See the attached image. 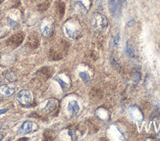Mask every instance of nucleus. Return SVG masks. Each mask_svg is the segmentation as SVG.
Returning a JSON list of instances; mask_svg holds the SVG:
<instances>
[{"label": "nucleus", "instance_id": "nucleus-7", "mask_svg": "<svg viewBox=\"0 0 160 141\" xmlns=\"http://www.w3.org/2000/svg\"><path fill=\"white\" fill-rule=\"evenodd\" d=\"M15 91H16L15 87L8 86V85H0V95L1 96H5V97L12 96L15 93Z\"/></svg>", "mask_w": 160, "mask_h": 141}, {"label": "nucleus", "instance_id": "nucleus-9", "mask_svg": "<svg viewBox=\"0 0 160 141\" xmlns=\"http://www.w3.org/2000/svg\"><path fill=\"white\" fill-rule=\"evenodd\" d=\"M55 108H56V101H55V100H49L47 102L44 110H45V112L49 113V112L53 111Z\"/></svg>", "mask_w": 160, "mask_h": 141}, {"label": "nucleus", "instance_id": "nucleus-16", "mask_svg": "<svg viewBox=\"0 0 160 141\" xmlns=\"http://www.w3.org/2000/svg\"><path fill=\"white\" fill-rule=\"evenodd\" d=\"M3 138V135L2 134H0V139H2Z\"/></svg>", "mask_w": 160, "mask_h": 141}, {"label": "nucleus", "instance_id": "nucleus-12", "mask_svg": "<svg viewBox=\"0 0 160 141\" xmlns=\"http://www.w3.org/2000/svg\"><path fill=\"white\" fill-rule=\"evenodd\" d=\"M80 76H81V79L85 81L86 83H88L89 81V75L86 73V72H80Z\"/></svg>", "mask_w": 160, "mask_h": 141}, {"label": "nucleus", "instance_id": "nucleus-3", "mask_svg": "<svg viewBox=\"0 0 160 141\" xmlns=\"http://www.w3.org/2000/svg\"><path fill=\"white\" fill-rule=\"evenodd\" d=\"M16 100L22 106H30L32 102V94L29 89H23L18 92L16 95Z\"/></svg>", "mask_w": 160, "mask_h": 141}, {"label": "nucleus", "instance_id": "nucleus-15", "mask_svg": "<svg viewBox=\"0 0 160 141\" xmlns=\"http://www.w3.org/2000/svg\"><path fill=\"white\" fill-rule=\"evenodd\" d=\"M8 111V109H1L0 110V115H3V114H5V113Z\"/></svg>", "mask_w": 160, "mask_h": 141}, {"label": "nucleus", "instance_id": "nucleus-6", "mask_svg": "<svg viewBox=\"0 0 160 141\" xmlns=\"http://www.w3.org/2000/svg\"><path fill=\"white\" fill-rule=\"evenodd\" d=\"M67 110L69 112V114L71 116H77L79 114V111H80V106H79V103L77 101H70L68 103V106H67Z\"/></svg>", "mask_w": 160, "mask_h": 141}, {"label": "nucleus", "instance_id": "nucleus-4", "mask_svg": "<svg viewBox=\"0 0 160 141\" xmlns=\"http://www.w3.org/2000/svg\"><path fill=\"white\" fill-rule=\"evenodd\" d=\"M38 124L36 123H33L32 121H26V122H24L22 124H21L17 133L20 135L29 134V133H31V132L38 130Z\"/></svg>", "mask_w": 160, "mask_h": 141}, {"label": "nucleus", "instance_id": "nucleus-2", "mask_svg": "<svg viewBox=\"0 0 160 141\" xmlns=\"http://www.w3.org/2000/svg\"><path fill=\"white\" fill-rule=\"evenodd\" d=\"M92 23L93 29L95 31H97V32L105 31V29L108 26V22H107L106 17L104 15H102V14H100V13H94L93 14Z\"/></svg>", "mask_w": 160, "mask_h": 141}, {"label": "nucleus", "instance_id": "nucleus-17", "mask_svg": "<svg viewBox=\"0 0 160 141\" xmlns=\"http://www.w3.org/2000/svg\"><path fill=\"white\" fill-rule=\"evenodd\" d=\"M0 83H1V79H0Z\"/></svg>", "mask_w": 160, "mask_h": 141}, {"label": "nucleus", "instance_id": "nucleus-8", "mask_svg": "<svg viewBox=\"0 0 160 141\" xmlns=\"http://www.w3.org/2000/svg\"><path fill=\"white\" fill-rule=\"evenodd\" d=\"M4 76H5V79L10 82H15L18 80L16 73L13 72V70H6V72L4 73Z\"/></svg>", "mask_w": 160, "mask_h": 141}, {"label": "nucleus", "instance_id": "nucleus-18", "mask_svg": "<svg viewBox=\"0 0 160 141\" xmlns=\"http://www.w3.org/2000/svg\"><path fill=\"white\" fill-rule=\"evenodd\" d=\"M0 129H1V125H0Z\"/></svg>", "mask_w": 160, "mask_h": 141}, {"label": "nucleus", "instance_id": "nucleus-13", "mask_svg": "<svg viewBox=\"0 0 160 141\" xmlns=\"http://www.w3.org/2000/svg\"><path fill=\"white\" fill-rule=\"evenodd\" d=\"M56 80L59 82V84H60V85H61V87H62V89H63L64 91L65 90H67V87H68V84L66 83V82H64L63 80H62L61 79H59V77H57V79H56Z\"/></svg>", "mask_w": 160, "mask_h": 141}, {"label": "nucleus", "instance_id": "nucleus-14", "mask_svg": "<svg viewBox=\"0 0 160 141\" xmlns=\"http://www.w3.org/2000/svg\"><path fill=\"white\" fill-rule=\"evenodd\" d=\"M119 40H120V34L118 33V34H116V36H115V38H114V45H115V46H118V43H119Z\"/></svg>", "mask_w": 160, "mask_h": 141}, {"label": "nucleus", "instance_id": "nucleus-11", "mask_svg": "<svg viewBox=\"0 0 160 141\" xmlns=\"http://www.w3.org/2000/svg\"><path fill=\"white\" fill-rule=\"evenodd\" d=\"M127 53H128V55L130 56L131 58H134L135 57V50H134V47L132 46L130 43H128L127 44Z\"/></svg>", "mask_w": 160, "mask_h": 141}, {"label": "nucleus", "instance_id": "nucleus-1", "mask_svg": "<svg viewBox=\"0 0 160 141\" xmlns=\"http://www.w3.org/2000/svg\"><path fill=\"white\" fill-rule=\"evenodd\" d=\"M64 30L67 36L73 39H78L82 36V29L78 21L76 20H69L66 22L64 26Z\"/></svg>", "mask_w": 160, "mask_h": 141}, {"label": "nucleus", "instance_id": "nucleus-10", "mask_svg": "<svg viewBox=\"0 0 160 141\" xmlns=\"http://www.w3.org/2000/svg\"><path fill=\"white\" fill-rule=\"evenodd\" d=\"M117 8H118V5H117L115 0H110L109 1V11L112 15H115L116 14Z\"/></svg>", "mask_w": 160, "mask_h": 141}, {"label": "nucleus", "instance_id": "nucleus-5", "mask_svg": "<svg viewBox=\"0 0 160 141\" xmlns=\"http://www.w3.org/2000/svg\"><path fill=\"white\" fill-rule=\"evenodd\" d=\"M40 32L43 36H48L53 32V21L50 19H44L40 25Z\"/></svg>", "mask_w": 160, "mask_h": 141}]
</instances>
